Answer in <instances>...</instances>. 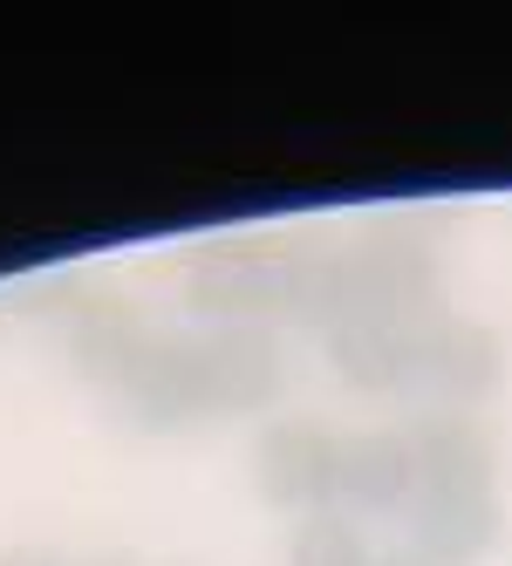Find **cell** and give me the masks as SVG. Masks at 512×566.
I'll return each instance as SVG.
<instances>
[{
	"label": "cell",
	"mask_w": 512,
	"mask_h": 566,
	"mask_svg": "<svg viewBox=\"0 0 512 566\" xmlns=\"http://www.w3.org/2000/svg\"><path fill=\"white\" fill-rule=\"evenodd\" d=\"M404 430L424 492H499V443L479 410H424Z\"/></svg>",
	"instance_id": "obj_7"
},
{
	"label": "cell",
	"mask_w": 512,
	"mask_h": 566,
	"mask_svg": "<svg viewBox=\"0 0 512 566\" xmlns=\"http://www.w3.org/2000/svg\"><path fill=\"white\" fill-rule=\"evenodd\" d=\"M206 369L219 417H253L288 396V348L273 328H206Z\"/></svg>",
	"instance_id": "obj_8"
},
{
	"label": "cell",
	"mask_w": 512,
	"mask_h": 566,
	"mask_svg": "<svg viewBox=\"0 0 512 566\" xmlns=\"http://www.w3.org/2000/svg\"><path fill=\"white\" fill-rule=\"evenodd\" d=\"M288 566H376V546L363 533V518H348V512H307V518H294Z\"/></svg>",
	"instance_id": "obj_11"
},
{
	"label": "cell",
	"mask_w": 512,
	"mask_h": 566,
	"mask_svg": "<svg viewBox=\"0 0 512 566\" xmlns=\"http://www.w3.org/2000/svg\"><path fill=\"white\" fill-rule=\"evenodd\" d=\"M376 566H430V559H417L410 546H389V553H376Z\"/></svg>",
	"instance_id": "obj_13"
},
{
	"label": "cell",
	"mask_w": 512,
	"mask_h": 566,
	"mask_svg": "<svg viewBox=\"0 0 512 566\" xmlns=\"http://www.w3.org/2000/svg\"><path fill=\"white\" fill-rule=\"evenodd\" d=\"M438 321H445V307H430V314H369V321H348V328L322 335L328 369H335L348 389H363V396L417 389L424 348H430V335H438Z\"/></svg>",
	"instance_id": "obj_4"
},
{
	"label": "cell",
	"mask_w": 512,
	"mask_h": 566,
	"mask_svg": "<svg viewBox=\"0 0 512 566\" xmlns=\"http://www.w3.org/2000/svg\"><path fill=\"white\" fill-rule=\"evenodd\" d=\"M301 247L288 239H212L185 266V307L206 314L212 328H267L288 321Z\"/></svg>",
	"instance_id": "obj_1"
},
{
	"label": "cell",
	"mask_w": 512,
	"mask_h": 566,
	"mask_svg": "<svg viewBox=\"0 0 512 566\" xmlns=\"http://www.w3.org/2000/svg\"><path fill=\"white\" fill-rule=\"evenodd\" d=\"M144 342L150 335L116 301H90L75 314V328H69V361H75V376H90L96 389H116L130 376V361L144 355Z\"/></svg>",
	"instance_id": "obj_10"
},
{
	"label": "cell",
	"mask_w": 512,
	"mask_h": 566,
	"mask_svg": "<svg viewBox=\"0 0 512 566\" xmlns=\"http://www.w3.org/2000/svg\"><path fill=\"white\" fill-rule=\"evenodd\" d=\"M0 566H62L55 553H34V546H14V553H0Z\"/></svg>",
	"instance_id": "obj_12"
},
{
	"label": "cell",
	"mask_w": 512,
	"mask_h": 566,
	"mask_svg": "<svg viewBox=\"0 0 512 566\" xmlns=\"http://www.w3.org/2000/svg\"><path fill=\"white\" fill-rule=\"evenodd\" d=\"M103 566H130V559H103Z\"/></svg>",
	"instance_id": "obj_14"
},
{
	"label": "cell",
	"mask_w": 512,
	"mask_h": 566,
	"mask_svg": "<svg viewBox=\"0 0 512 566\" xmlns=\"http://www.w3.org/2000/svg\"><path fill=\"white\" fill-rule=\"evenodd\" d=\"M137 430H191L212 423V369H206V335H150L130 376L109 389Z\"/></svg>",
	"instance_id": "obj_2"
},
{
	"label": "cell",
	"mask_w": 512,
	"mask_h": 566,
	"mask_svg": "<svg viewBox=\"0 0 512 566\" xmlns=\"http://www.w3.org/2000/svg\"><path fill=\"white\" fill-rule=\"evenodd\" d=\"M505 533L499 492H417L404 512V546L430 566H479Z\"/></svg>",
	"instance_id": "obj_5"
},
{
	"label": "cell",
	"mask_w": 512,
	"mask_h": 566,
	"mask_svg": "<svg viewBox=\"0 0 512 566\" xmlns=\"http://www.w3.org/2000/svg\"><path fill=\"white\" fill-rule=\"evenodd\" d=\"M505 382V342L485 328V321H458L445 314L438 335L424 348V376L417 389L438 396V410H479V402Z\"/></svg>",
	"instance_id": "obj_9"
},
{
	"label": "cell",
	"mask_w": 512,
	"mask_h": 566,
	"mask_svg": "<svg viewBox=\"0 0 512 566\" xmlns=\"http://www.w3.org/2000/svg\"><path fill=\"white\" fill-rule=\"evenodd\" d=\"M253 484L281 512H335L342 492V437L322 417H273L253 437Z\"/></svg>",
	"instance_id": "obj_3"
},
{
	"label": "cell",
	"mask_w": 512,
	"mask_h": 566,
	"mask_svg": "<svg viewBox=\"0 0 512 566\" xmlns=\"http://www.w3.org/2000/svg\"><path fill=\"white\" fill-rule=\"evenodd\" d=\"M424 492L417 478V451H410V430H363V437H342V492L335 512L348 518H404Z\"/></svg>",
	"instance_id": "obj_6"
}]
</instances>
